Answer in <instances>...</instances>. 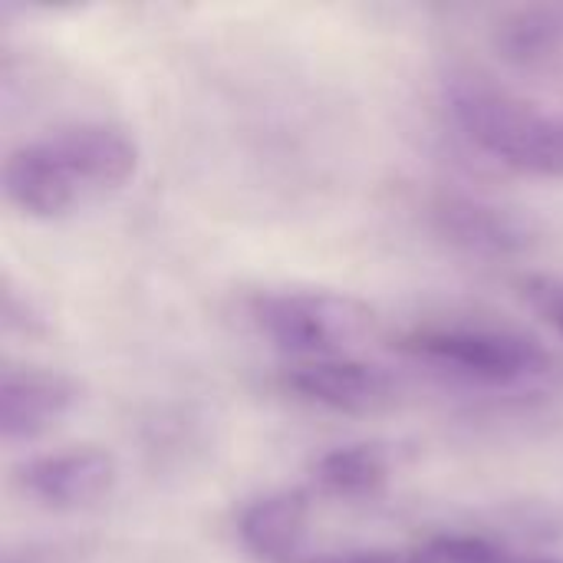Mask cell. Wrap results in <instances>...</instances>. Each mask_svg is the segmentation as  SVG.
I'll return each instance as SVG.
<instances>
[{
	"mask_svg": "<svg viewBox=\"0 0 563 563\" xmlns=\"http://www.w3.org/2000/svg\"><path fill=\"white\" fill-rule=\"evenodd\" d=\"M492 49L521 73L561 76L563 3H531L501 13L492 26Z\"/></svg>",
	"mask_w": 563,
	"mask_h": 563,
	"instance_id": "obj_10",
	"label": "cell"
},
{
	"mask_svg": "<svg viewBox=\"0 0 563 563\" xmlns=\"http://www.w3.org/2000/svg\"><path fill=\"white\" fill-rule=\"evenodd\" d=\"M82 399V383L59 369L3 366L0 369V439L7 445L33 442L56 429Z\"/></svg>",
	"mask_w": 563,
	"mask_h": 563,
	"instance_id": "obj_5",
	"label": "cell"
},
{
	"mask_svg": "<svg viewBox=\"0 0 563 563\" xmlns=\"http://www.w3.org/2000/svg\"><path fill=\"white\" fill-rule=\"evenodd\" d=\"M0 323L7 336H23V340H46L49 336V323L43 317V310L20 294V287L13 284V277L3 271L0 277Z\"/></svg>",
	"mask_w": 563,
	"mask_h": 563,
	"instance_id": "obj_14",
	"label": "cell"
},
{
	"mask_svg": "<svg viewBox=\"0 0 563 563\" xmlns=\"http://www.w3.org/2000/svg\"><path fill=\"white\" fill-rule=\"evenodd\" d=\"M449 112L468 142L495 162L534 178H563V115L482 76L449 86Z\"/></svg>",
	"mask_w": 563,
	"mask_h": 563,
	"instance_id": "obj_1",
	"label": "cell"
},
{
	"mask_svg": "<svg viewBox=\"0 0 563 563\" xmlns=\"http://www.w3.org/2000/svg\"><path fill=\"white\" fill-rule=\"evenodd\" d=\"M284 389L303 402L333 409V412H376L393 402V379L369 363L333 356V360H297L284 369Z\"/></svg>",
	"mask_w": 563,
	"mask_h": 563,
	"instance_id": "obj_7",
	"label": "cell"
},
{
	"mask_svg": "<svg viewBox=\"0 0 563 563\" xmlns=\"http://www.w3.org/2000/svg\"><path fill=\"white\" fill-rule=\"evenodd\" d=\"M49 145L69 168L79 191H115L139 168L135 139L109 122H79L49 135Z\"/></svg>",
	"mask_w": 563,
	"mask_h": 563,
	"instance_id": "obj_8",
	"label": "cell"
},
{
	"mask_svg": "<svg viewBox=\"0 0 563 563\" xmlns=\"http://www.w3.org/2000/svg\"><path fill=\"white\" fill-rule=\"evenodd\" d=\"M419 558L426 563H563L561 558L518 554L511 548H501L475 534H439L426 544Z\"/></svg>",
	"mask_w": 563,
	"mask_h": 563,
	"instance_id": "obj_13",
	"label": "cell"
},
{
	"mask_svg": "<svg viewBox=\"0 0 563 563\" xmlns=\"http://www.w3.org/2000/svg\"><path fill=\"white\" fill-rule=\"evenodd\" d=\"M521 300L563 336V277L554 274H525L518 280Z\"/></svg>",
	"mask_w": 563,
	"mask_h": 563,
	"instance_id": "obj_15",
	"label": "cell"
},
{
	"mask_svg": "<svg viewBox=\"0 0 563 563\" xmlns=\"http://www.w3.org/2000/svg\"><path fill=\"white\" fill-rule=\"evenodd\" d=\"M307 563H426L419 554H393V551H356V554H333V558H310Z\"/></svg>",
	"mask_w": 563,
	"mask_h": 563,
	"instance_id": "obj_16",
	"label": "cell"
},
{
	"mask_svg": "<svg viewBox=\"0 0 563 563\" xmlns=\"http://www.w3.org/2000/svg\"><path fill=\"white\" fill-rule=\"evenodd\" d=\"M396 346L412 360L462 373L478 383H521L551 369V353L538 340L511 330L429 327L406 333Z\"/></svg>",
	"mask_w": 563,
	"mask_h": 563,
	"instance_id": "obj_3",
	"label": "cell"
},
{
	"mask_svg": "<svg viewBox=\"0 0 563 563\" xmlns=\"http://www.w3.org/2000/svg\"><path fill=\"white\" fill-rule=\"evenodd\" d=\"M432 224L449 244L478 257H521L544 238L534 214L468 195H442L432 205Z\"/></svg>",
	"mask_w": 563,
	"mask_h": 563,
	"instance_id": "obj_4",
	"label": "cell"
},
{
	"mask_svg": "<svg viewBox=\"0 0 563 563\" xmlns=\"http://www.w3.org/2000/svg\"><path fill=\"white\" fill-rule=\"evenodd\" d=\"M3 563H30V561H16L13 554H7V558H3Z\"/></svg>",
	"mask_w": 563,
	"mask_h": 563,
	"instance_id": "obj_17",
	"label": "cell"
},
{
	"mask_svg": "<svg viewBox=\"0 0 563 563\" xmlns=\"http://www.w3.org/2000/svg\"><path fill=\"white\" fill-rule=\"evenodd\" d=\"M254 327L284 353L300 360H333L360 346L376 330V310L336 290H280L251 303Z\"/></svg>",
	"mask_w": 563,
	"mask_h": 563,
	"instance_id": "obj_2",
	"label": "cell"
},
{
	"mask_svg": "<svg viewBox=\"0 0 563 563\" xmlns=\"http://www.w3.org/2000/svg\"><path fill=\"white\" fill-rule=\"evenodd\" d=\"M310 525V498L303 492H274L251 501L238 518L241 544L267 563H307L303 538Z\"/></svg>",
	"mask_w": 563,
	"mask_h": 563,
	"instance_id": "obj_11",
	"label": "cell"
},
{
	"mask_svg": "<svg viewBox=\"0 0 563 563\" xmlns=\"http://www.w3.org/2000/svg\"><path fill=\"white\" fill-rule=\"evenodd\" d=\"M393 462L376 442H350L323 452L313 462V478L336 498H373L389 485Z\"/></svg>",
	"mask_w": 563,
	"mask_h": 563,
	"instance_id": "obj_12",
	"label": "cell"
},
{
	"mask_svg": "<svg viewBox=\"0 0 563 563\" xmlns=\"http://www.w3.org/2000/svg\"><path fill=\"white\" fill-rule=\"evenodd\" d=\"M119 478L115 455L99 445H76L66 452L40 455L20 465V488L43 508L79 511L102 501Z\"/></svg>",
	"mask_w": 563,
	"mask_h": 563,
	"instance_id": "obj_6",
	"label": "cell"
},
{
	"mask_svg": "<svg viewBox=\"0 0 563 563\" xmlns=\"http://www.w3.org/2000/svg\"><path fill=\"white\" fill-rule=\"evenodd\" d=\"M3 191L13 208L30 218L53 221L73 211L82 198L69 168L49 145V139L16 145L3 162Z\"/></svg>",
	"mask_w": 563,
	"mask_h": 563,
	"instance_id": "obj_9",
	"label": "cell"
}]
</instances>
